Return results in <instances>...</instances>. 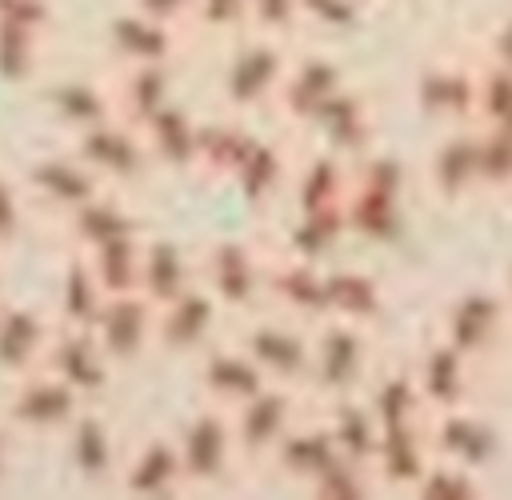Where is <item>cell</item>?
<instances>
[{"label": "cell", "instance_id": "6da1fadb", "mask_svg": "<svg viewBox=\"0 0 512 500\" xmlns=\"http://www.w3.org/2000/svg\"><path fill=\"white\" fill-rule=\"evenodd\" d=\"M292 40L260 36V32H240L232 48L220 60L216 72V100L224 112L236 116H256L272 108V96L280 88V76L288 68Z\"/></svg>", "mask_w": 512, "mask_h": 500}, {"label": "cell", "instance_id": "7a4b0ae2", "mask_svg": "<svg viewBox=\"0 0 512 500\" xmlns=\"http://www.w3.org/2000/svg\"><path fill=\"white\" fill-rule=\"evenodd\" d=\"M268 256L272 252L260 248L248 236H220V240H208L196 252V276L224 304V312L240 320L256 308H264Z\"/></svg>", "mask_w": 512, "mask_h": 500}, {"label": "cell", "instance_id": "3957f363", "mask_svg": "<svg viewBox=\"0 0 512 500\" xmlns=\"http://www.w3.org/2000/svg\"><path fill=\"white\" fill-rule=\"evenodd\" d=\"M232 336L260 364V372L268 380L304 388L308 360H312V324H304L296 316H284V312L264 304V308L240 316V328Z\"/></svg>", "mask_w": 512, "mask_h": 500}, {"label": "cell", "instance_id": "277c9868", "mask_svg": "<svg viewBox=\"0 0 512 500\" xmlns=\"http://www.w3.org/2000/svg\"><path fill=\"white\" fill-rule=\"evenodd\" d=\"M172 436H176V448H180L184 476H188L192 492L220 484L240 464L236 436H232V412L212 404V400L192 404L180 416V424L172 428Z\"/></svg>", "mask_w": 512, "mask_h": 500}, {"label": "cell", "instance_id": "5b68a950", "mask_svg": "<svg viewBox=\"0 0 512 500\" xmlns=\"http://www.w3.org/2000/svg\"><path fill=\"white\" fill-rule=\"evenodd\" d=\"M368 372V336L352 320L324 316L312 328V360L304 388L324 404L336 396H352V388Z\"/></svg>", "mask_w": 512, "mask_h": 500}, {"label": "cell", "instance_id": "8992f818", "mask_svg": "<svg viewBox=\"0 0 512 500\" xmlns=\"http://www.w3.org/2000/svg\"><path fill=\"white\" fill-rule=\"evenodd\" d=\"M88 400L76 396L60 376H52L48 368H32V372H20L8 380L4 388V400H0V412L4 420L12 424V432H24V436H60L76 412L84 408Z\"/></svg>", "mask_w": 512, "mask_h": 500}, {"label": "cell", "instance_id": "52a82bcc", "mask_svg": "<svg viewBox=\"0 0 512 500\" xmlns=\"http://www.w3.org/2000/svg\"><path fill=\"white\" fill-rule=\"evenodd\" d=\"M68 148L108 184V188H136L144 184L148 176H156L152 168V156L144 148V136L132 120L124 116H108L76 136H68Z\"/></svg>", "mask_w": 512, "mask_h": 500}, {"label": "cell", "instance_id": "ba28073f", "mask_svg": "<svg viewBox=\"0 0 512 500\" xmlns=\"http://www.w3.org/2000/svg\"><path fill=\"white\" fill-rule=\"evenodd\" d=\"M20 180H24V192L32 200L36 212L52 216L56 224L76 212L84 200H92L100 188H108L72 148H52V152H40L32 156L28 164L16 168Z\"/></svg>", "mask_w": 512, "mask_h": 500}, {"label": "cell", "instance_id": "9c48e42d", "mask_svg": "<svg viewBox=\"0 0 512 500\" xmlns=\"http://www.w3.org/2000/svg\"><path fill=\"white\" fill-rule=\"evenodd\" d=\"M224 324H228L224 304L196 280L184 292H176L172 300L156 304V352L196 356L212 340L224 336Z\"/></svg>", "mask_w": 512, "mask_h": 500}, {"label": "cell", "instance_id": "30bf717a", "mask_svg": "<svg viewBox=\"0 0 512 500\" xmlns=\"http://www.w3.org/2000/svg\"><path fill=\"white\" fill-rule=\"evenodd\" d=\"M300 420V388L268 380L256 396L232 408V436L240 464H264L280 436Z\"/></svg>", "mask_w": 512, "mask_h": 500}, {"label": "cell", "instance_id": "8fae6325", "mask_svg": "<svg viewBox=\"0 0 512 500\" xmlns=\"http://www.w3.org/2000/svg\"><path fill=\"white\" fill-rule=\"evenodd\" d=\"M40 368L60 376L88 404H100L112 392V380H116V364L108 360V352L100 348L92 328H64V324H56L48 344H44Z\"/></svg>", "mask_w": 512, "mask_h": 500}, {"label": "cell", "instance_id": "7c38bea8", "mask_svg": "<svg viewBox=\"0 0 512 500\" xmlns=\"http://www.w3.org/2000/svg\"><path fill=\"white\" fill-rule=\"evenodd\" d=\"M112 488H120L128 496H140V500H160V496L192 492L172 428L168 432L156 428V432H144L140 440L124 444V456H120V468H116V484Z\"/></svg>", "mask_w": 512, "mask_h": 500}, {"label": "cell", "instance_id": "4fadbf2b", "mask_svg": "<svg viewBox=\"0 0 512 500\" xmlns=\"http://www.w3.org/2000/svg\"><path fill=\"white\" fill-rule=\"evenodd\" d=\"M92 336L108 352V360L120 368L140 364L148 352H156V304L136 288V292H116L100 304L92 320Z\"/></svg>", "mask_w": 512, "mask_h": 500}, {"label": "cell", "instance_id": "5bb4252c", "mask_svg": "<svg viewBox=\"0 0 512 500\" xmlns=\"http://www.w3.org/2000/svg\"><path fill=\"white\" fill-rule=\"evenodd\" d=\"M184 32L188 28L148 16L136 4H124L104 24V48L116 64H176Z\"/></svg>", "mask_w": 512, "mask_h": 500}, {"label": "cell", "instance_id": "9a60e30c", "mask_svg": "<svg viewBox=\"0 0 512 500\" xmlns=\"http://www.w3.org/2000/svg\"><path fill=\"white\" fill-rule=\"evenodd\" d=\"M340 88H344V68L332 56H324V52H292L268 112L288 128H304L308 116Z\"/></svg>", "mask_w": 512, "mask_h": 500}, {"label": "cell", "instance_id": "2e32d148", "mask_svg": "<svg viewBox=\"0 0 512 500\" xmlns=\"http://www.w3.org/2000/svg\"><path fill=\"white\" fill-rule=\"evenodd\" d=\"M56 440H60V452H64L68 468L84 484H116L124 444H120V432L112 428V420L100 412V404H84L76 412V420Z\"/></svg>", "mask_w": 512, "mask_h": 500}, {"label": "cell", "instance_id": "e0dca14e", "mask_svg": "<svg viewBox=\"0 0 512 500\" xmlns=\"http://www.w3.org/2000/svg\"><path fill=\"white\" fill-rule=\"evenodd\" d=\"M264 384H268V376L240 348L236 336H220L204 352H196V392H200V400H212V404L232 412L236 404L256 396Z\"/></svg>", "mask_w": 512, "mask_h": 500}, {"label": "cell", "instance_id": "ac0fdd59", "mask_svg": "<svg viewBox=\"0 0 512 500\" xmlns=\"http://www.w3.org/2000/svg\"><path fill=\"white\" fill-rule=\"evenodd\" d=\"M136 128L144 136V148H148L156 172H164V176H192L196 172L200 112L192 104H184L180 96H172L152 116H144Z\"/></svg>", "mask_w": 512, "mask_h": 500}, {"label": "cell", "instance_id": "d6986e66", "mask_svg": "<svg viewBox=\"0 0 512 500\" xmlns=\"http://www.w3.org/2000/svg\"><path fill=\"white\" fill-rule=\"evenodd\" d=\"M264 304L296 316L304 324H316L328 316L324 308V264L292 256V252H272L268 272H264Z\"/></svg>", "mask_w": 512, "mask_h": 500}, {"label": "cell", "instance_id": "ffe728a7", "mask_svg": "<svg viewBox=\"0 0 512 500\" xmlns=\"http://www.w3.org/2000/svg\"><path fill=\"white\" fill-rule=\"evenodd\" d=\"M60 236L68 248L92 252V248H104L112 240L144 236V220L124 200V188H100L92 200H84L76 212H68L60 220Z\"/></svg>", "mask_w": 512, "mask_h": 500}, {"label": "cell", "instance_id": "44dd1931", "mask_svg": "<svg viewBox=\"0 0 512 500\" xmlns=\"http://www.w3.org/2000/svg\"><path fill=\"white\" fill-rule=\"evenodd\" d=\"M292 168H296V160H292L288 140L256 132L252 144H248V152H244L240 164L232 168L228 184H232L252 208H272L276 200H284L288 180H292Z\"/></svg>", "mask_w": 512, "mask_h": 500}, {"label": "cell", "instance_id": "7402d4cb", "mask_svg": "<svg viewBox=\"0 0 512 500\" xmlns=\"http://www.w3.org/2000/svg\"><path fill=\"white\" fill-rule=\"evenodd\" d=\"M40 104L48 112V120L56 128H64L68 136L108 120L116 108H112V92H108V76H88V72H72V76H60V80H48L44 92H40Z\"/></svg>", "mask_w": 512, "mask_h": 500}, {"label": "cell", "instance_id": "603a6c76", "mask_svg": "<svg viewBox=\"0 0 512 500\" xmlns=\"http://www.w3.org/2000/svg\"><path fill=\"white\" fill-rule=\"evenodd\" d=\"M52 312L28 300H4L0 308V380H12L20 372H32L44 356V344L52 336Z\"/></svg>", "mask_w": 512, "mask_h": 500}, {"label": "cell", "instance_id": "cb8c5ba5", "mask_svg": "<svg viewBox=\"0 0 512 500\" xmlns=\"http://www.w3.org/2000/svg\"><path fill=\"white\" fill-rule=\"evenodd\" d=\"M340 456H344V452L336 448V440H332V432H328L324 420H296V424L280 436V444L268 452L264 464H272L284 480H296V484L308 488V484L320 480Z\"/></svg>", "mask_w": 512, "mask_h": 500}, {"label": "cell", "instance_id": "d4e9b609", "mask_svg": "<svg viewBox=\"0 0 512 500\" xmlns=\"http://www.w3.org/2000/svg\"><path fill=\"white\" fill-rule=\"evenodd\" d=\"M196 248L180 236H148L140 240V292L152 304L172 300L188 284H196Z\"/></svg>", "mask_w": 512, "mask_h": 500}, {"label": "cell", "instance_id": "484cf974", "mask_svg": "<svg viewBox=\"0 0 512 500\" xmlns=\"http://www.w3.org/2000/svg\"><path fill=\"white\" fill-rule=\"evenodd\" d=\"M108 92H112L116 116L140 124L144 116H152L160 104L176 96V68L172 64H116V72L108 76Z\"/></svg>", "mask_w": 512, "mask_h": 500}, {"label": "cell", "instance_id": "4316f807", "mask_svg": "<svg viewBox=\"0 0 512 500\" xmlns=\"http://www.w3.org/2000/svg\"><path fill=\"white\" fill-rule=\"evenodd\" d=\"M348 184H352L348 156L320 148L292 168L284 200H288V208H344Z\"/></svg>", "mask_w": 512, "mask_h": 500}, {"label": "cell", "instance_id": "83f0119b", "mask_svg": "<svg viewBox=\"0 0 512 500\" xmlns=\"http://www.w3.org/2000/svg\"><path fill=\"white\" fill-rule=\"evenodd\" d=\"M108 300V292L100 288L92 264L84 252L68 248V256L60 260V272H56V292H52V324H64V328H92L100 304Z\"/></svg>", "mask_w": 512, "mask_h": 500}, {"label": "cell", "instance_id": "f1b7e54d", "mask_svg": "<svg viewBox=\"0 0 512 500\" xmlns=\"http://www.w3.org/2000/svg\"><path fill=\"white\" fill-rule=\"evenodd\" d=\"M256 128L248 124V116L236 112H216V116H200V132H196V176H212V180H228L232 168L240 164V156L248 152Z\"/></svg>", "mask_w": 512, "mask_h": 500}, {"label": "cell", "instance_id": "f546056e", "mask_svg": "<svg viewBox=\"0 0 512 500\" xmlns=\"http://www.w3.org/2000/svg\"><path fill=\"white\" fill-rule=\"evenodd\" d=\"M348 236L344 208H288L280 224V252L324 264L328 252Z\"/></svg>", "mask_w": 512, "mask_h": 500}, {"label": "cell", "instance_id": "4dcf8cb0", "mask_svg": "<svg viewBox=\"0 0 512 500\" xmlns=\"http://www.w3.org/2000/svg\"><path fill=\"white\" fill-rule=\"evenodd\" d=\"M304 128L320 140V148L340 152V156H352V152H360L364 140H368V112H364V104H360L356 92L340 88V92H332V96L308 116Z\"/></svg>", "mask_w": 512, "mask_h": 500}, {"label": "cell", "instance_id": "1f68e13d", "mask_svg": "<svg viewBox=\"0 0 512 500\" xmlns=\"http://www.w3.org/2000/svg\"><path fill=\"white\" fill-rule=\"evenodd\" d=\"M320 420L328 424L336 448L348 460L372 468V456H376V444H380V420L372 416L368 404H360L352 396H336V400H324L320 404Z\"/></svg>", "mask_w": 512, "mask_h": 500}, {"label": "cell", "instance_id": "d6a6232c", "mask_svg": "<svg viewBox=\"0 0 512 500\" xmlns=\"http://www.w3.org/2000/svg\"><path fill=\"white\" fill-rule=\"evenodd\" d=\"M376 284L356 268H324V308L336 320L364 324L376 316Z\"/></svg>", "mask_w": 512, "mask_h": 500}, {"label": "cell", "instance_id": "836d02e7", "mask_svg": "<svg viewBox=\"0 0 512 500\" xmlns=\"http://www.w3.org/2000/svg\"><path fill=\"white\" fill-rule=\"evenodd\" d=\"M48 60V36L28 28H0V84L28 88L40 80Z\"/></svg>", "mask_w": 512, "mask_h": 500}, {"label": "cell", "instance_id": "e575fe53", "mask_svg": "<svg viewBox=\"0 0 512 500\" xmlns=\"http://www.w3.org/2000/svg\"><path fill=\"white\" fill-rule=\"evenodd\" d=\"M140 240L144 236H128V240H112L104 248L84 252L88 264H92V272H96V280H100V288L108 296L136 292L140 288Z\"/></svg>", "mask_w": 512, "mask_h": 500}, {"label": "cell", "instance_id": "d590c367", "mask_svg": "<svg viewBox=\"0 0 512 500\" xmlns=\"http://www.w3.org/2000/svg\"><path fill=\"white\" fill-rule=\"evenodd\" d=\"M32 216H36V208L24 192L20 172L0 164V256H8L12 248L24 244V236L32 228Z\"/></svg>", "mask_w": 512, "mask_h": 500}, {"label": "cell", "instance_id": "8d00e7d4", "mask_svg": "<svg viewBox=\"0 0 512 500\" xmlns=\"http://www.w3.org/2000/svg\"><path fill=\"white\" fill-rule=\"evenodd\" d=\"M248 32L292 40L300 32V0H248Z\"/></svg>", "mask_w": 512, "mask_h": 500}, {"label": "cell", "instance_id": "74e56055", "mask_svg": "<svg viewBox=\"0 0 512 500\" xmlns=\"http://www.w3.org/2000/svg\"><path fill=\"white\" fill-rule=\"evenodd\" d=\"M192 32H208V36L248 32V0H196Z\"/></svg>", "mask_w": 512, "mask_h": 500}, {"label": "cell", "instance_id": "f35d334b", "mask_svg": "<svg viewBox=\"0 0 512 500\" xmlns=\"http://www.w3.org/2000/svg\"><path fill=\"white\" fill-rule=\"evenodd\" d=\"M0 28H28L40 36H52L56 0H0Z\"/></svg>", "mask_w": 512, "mask_h": 500}, {"label": "cell", "instance_id": "ab89813d", "mask_svg": "<svg viewBox=\"0 0 512 500\" xmlns=\"http://www.w3.org/2000/svg\"><path fill=\"white\" fill-rule=\"evenodd\" d=\"M360 16L356 0H300V24L320 28V32H340L352 28Z\"/></svg>", "mask_w": 512, "mask_h": 500}, {"label": "cell", "instance_id": "60d3db41", "mask_svg": "<svg viewBox=\"0 0 512 500\" xmlns=\"http://www.w3.org/2000/svg\"><path fill=\"white\" fill-rule=\"evenodd\" d=\"M128 4H136L140 12L160 16L168 24H180V28H192V12H196V0H128Z\"/></svg>", "mask_w": 512, "mask_h": 500}, {"label": "cell", "instance_id": "b9f144b4", "mask_svg": "<svg viewBox=\"0 0 512 500\" xmlns=\"http://www.w3.org/2000/svg\"><path fill=\"white\" fill-rule=\"evenodd\" d=\"M12 440H16V432H12V424H8L4 412H0V480H4L8 468H12Z\"/></svg>", "mask_w": 512, "mask_h": 500}, {"label": "cell", "instance_id": "7bdbcfd3", "mask_svg": "<svg viewBox=\"0 0 512 500\" xmlns=\"http://www.w3.org/2000/svg\"><path fill=\"white\" fill-rule=\"evenodd\" d=\"M8 300V268H4V256H0V308Z\"/></svg>", "mask_w": 512, "mask_h": 500}]
</instances>
